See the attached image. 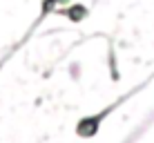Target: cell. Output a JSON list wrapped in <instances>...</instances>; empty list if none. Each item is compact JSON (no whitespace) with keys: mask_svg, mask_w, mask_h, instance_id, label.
Segmentation results:
<instances>
[{"mask_svg":"<svg viewBox=\"0 0 154 143\" xmlns=\"http://www.w3.org/2000/svg\"><path fill=\"white\" fill-rule=\"evenodd\" d=\"M114 107H107L105 112H98V114H94V116H89V119H83L81 123H78V128H76V132H78V136H94L98 132V125H100V121L105 119L109 112H112Z\"/></svg>","mask_w":154,"mask_h":143,"instance_id":"cell-1","label":"cell"},{"mask_svg":"<svg viewBox=\"0 0 154 143\" xmlns=\"http://www.w3.org/2000/svg\"><path fill=\"white\" fill-rule=\"evenodd\" d=\"M67 16V18L69 20H74V23H78V20H83L85 16H87V9L83 7V5H72L69 9H65V11H63Z\"/></svg>","mask_w":154,"mask_h":143,"instance_id":"cell-2","label":"cell"}]
</instances>
